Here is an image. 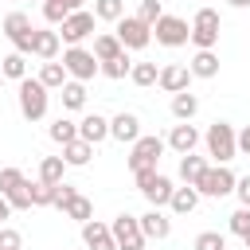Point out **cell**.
<instances>
[{"label": "cell", "instance_id": "obj_26", "mask_svg": "<svg viewBox=\"0 0 250 250\" xmlns=\"http://www.w3.org/2000/svg\"><path fill=\"white\" fill-rule=\"evenodd\" d=\"M168 207H172L176 215H191V211L199 207V191H195L191 184H184V188L172 191V203H168Z\"/></svg>", "mask_w": 250, "mask_h": 250}, {"label": "cell", "instance_id": "obj_42", "mask_svg": "<svg viewBox=\"0 0 250 250\" xmlns=\"http://www.w3.org/2000/svg\"><path fill=\"white\" fill-rule=\"evenodd\" d=\"M20 246H23L20 230L16 227H0V250H20Z\"/></svg>", "mask_w": 250, "mask_h": 250}, {"label": "cell", "instance_id": "obj_20", "mask_svg": "<svg viewBox=\"0 0 250 250\" xmlns=\"http://www.w3.org/2000/svg\"><path fill=\"white\" fill-rule=\"evenodd\" d=\"M117 55H125L117 31H102V35H94V59H98V62H109V59H117Z\"/></svg>", "mask_w": 250, "mask_h": 250}, {"label": "cell", "instance_id": "obj_31", "mask_svg": "<svg viewBox=\"0 0 250 250\" xmlns=\"http://www.w3.org/2000/svg\"><path fill=\"white\" fill-rule=\"evenodd\" d=\"M27 31H31V20H27L23 12H8V16H4V35H8L12 43H16L20 35H27Z\"/></svg>", "mask_w": 250, "mask_h": 250}, {"label": "cell", "instance_id": "obj_10", "mask_svg": "<svg viewBox=\"0 0 250 250\" xmlns=\"http://www.w3.org/2000/svg\"><path fill=\"white\" fill-rule=\"evenodd\" d=\"M62 66H66V74H70L74 82H90V78L102 70V62H98L94 51H86V47H66V51H62Z\"/></svg>", "mask_w": 250, "mask_h": 250}, {"label": "cell", "instance_id": "obj_9", "mask_svg": "<svg viewBox=\"0 0 250 250\" xmlns=\"http://www.w3.org/2000/svg\"><path fill=\"white\" fill-rule=\"evenodd\" d=\"M152 35H156L160 47H184V43H191V27H188V20L168 16V12L152 23Z\"/></svg>", "mask_w": 250, "mask_h": 250}, {"label": "cell", "instance_id": "obj_41", "mask_svg": "<svg viewBox=\"0 0 250 250\" xmlns=\"http://www.w3.org/2000/svg\"><path fill=\"white\" fill-rule=\"evenodd\" d=\"M230 230H234L238 238H242V234L250 230V207H238V211L230 215Z\"/></svg>", "mask_w": 250, "mask_h": 250}, {"label": "cell", "instance_id": "obj_12", "mask_svg": "<svg viewBox=\"0 0 250 250\" xmlns=\"http://www.w3.org/2000/svg\"><path fill=\"white\" fill-rule=\"evenodd\" d=\"M94 20H98V16H94V12H86V8H82V12H70V16H66V23L59 27V39H62V43H70V47H78L86 35H94Z\"/></svg>", "mask_w": 250, "mask_h": 250}, {"label": "cell", "instance_id": "obj_2", "mask_svg": "<svg viewBox=\"0 0 250 250\" xmlns=\"http://www.w3.org/2000/svg\"><path fill=\"white\" fill-rule=\"evenodd\" d=\"M164 148H168V141H164V137H156V133H145L137 145H129V156H125L129 172L137 176V172H148V168H156V164H160V156H164Z\"/></svg>", "mask_w": 250, "mask_h": 250}, {"label": "cell", "instance_id": "obj_49", "mask_svg": "<svg viewBox=\"0 0 250 250\" xmlns=\"http://www.w3.org/2000/svg\"><path fill=\"white\" fill-rule=\"evenodd\" d=\"M0 82H4V74H0Z\"/></svg>", "mask_w": 250, "mask_h": 250}, {"label": "cell", "instance_id": "obj_27", "mask_svg": "<svg viewBox=\"0 0 250 250\" xmlns=\"http://www.w3.org/2000/svg\"><path fill=\"white\" fill-rule=\"evenodd\" d=\"M0 74H4V78H16V82H23V78H27V55H20V51L4 55V59H0Z\"/></svg>", "mask_w": 250, "mask_h": 250}, {"label": "cell", "instance_id": "obj_46", "mask_svg": "<svg viewBox=\"0 0 250 250\" xmlns=\"http://www.w3.org/2000/svg\"><path fill=\"white\" fill-rule=\"evenodd\" d=\"M59 4H66L70 12H82V4H86V0H59Z\"/></svg>", "mask_w": 250, "mask_h": 250}, {"label": "cell", "instance_id": "obj_32", "mask_svg": "<svg viewBox=\"0 0 250 250\" xmlns=\"http://www.w3.org/2000/svg\"><path fill=\"white\" fill-rule=\"evenodd\" d=\"M133 86H141V90H148V86H156V78H160V70H156V62H133Z\"/></svg>", "mask_w": 250, "mask_h": 250}, {"label": "cell", "instance_id": "obj_23", "mask_svg": "<svg viewBox=\"0 0 250 250\" xmlns=\"http://www.w3.org/2000/svg\"><path fill=\"white\" fill-rule=\"evenodd\" d=\"M195 113H199V98H195L191 90L172 94V117H176V121H191Z\"/></svg>", "mask_w": 250, "mask_h": 250}, {"label": "cell", "instance_id": "obj_6", "mask_svg": "<svg viewBox=\"0 0 250 250\" xmlns=\"http://www.w3.org/2000/svg\"><path fill=\"white\" fill-rule=\"evenodd\" d=\"M234 184H238V176H234L227 164H211V168L199 176L195 191H199V195H211V199H223V195L234 191Z\"/></svg>", "mask_w": 250, "mask_h": 250}, {"label": "cell", "instance_id": "obj_18", "mask_svg": "<svg viewBox=\"0 0 250 250\" xmlns=\"http://www.w3.org/2000/svg\"><path fill=\"white\" fill-rule=\"evenodd\" d=\"M78 137L90 141V145H102V141L109 137V121H105L102 113H86V117L78 121Z\"/></svg>", "mask_w": 250, "mask_h": 250}, {"label": "cell", "instance_id": "obj_36", "mask_svg": "<svg viewBox=\"0 0 250 250\" xmlns=\"http://www.w3.org/2000/svg\"><path fill=\"white\" fill-rule=\"evenodd\" d=\"M66 219H74V223H90V219H94V203H90L86 195H78V199L66 207Z\"/></svg>", "mask_w": 250, "mask_h": 250}, {"label": "cell", "instance_id": "obj_13", "mask_svg": "<svg viewBox=\"0 0 250 250\" xmlns=\"http://www.w3.org/2000/svg\"><path fill=\"white\" fill-rule=\"evenodd\" d=\"M109 137L121 141V145H137V141L145 137V133H141V117L129 113V109H121L117 117H109Z\"/></svg>", "mask_w": 250, "mask_h": 250}, {"label": "cell", "instance_id": "obj_15", "mask_svg": "<svg viewBox=\"0 0 250 250\" xmlns=\"http://www.w3.org/2000/svg\"><path fill=\"white\" fill-rule=\"evenodd\" d=\"M195 145H199V129H195L191 121L172 125V133H168V148H172V152L188 156V152H195Z\"/></svg>", "mask_w": 250, "mask_h": 250}, {"label": "cell", "instance_id": "obj_16", "mask_svg": "<svg viewBox=\"0 0 250 250\" xmlns=\"http://www.w3.org/2000/svg\"><path fill=\"white\" fill-rule=\"evenodd\" d=\"M141 219V230H145V238H168L172 234V219L160 211V207H148L145 215H137Z\"/></svg>", "mask_w": 250, "mask_h": 250}, {"label": "cell", "instance_id": "obj_24", "mask_svg": "<svg viewBox=\"0 0 250 250\" xmlns=\"http://www.w3.org/2000/svg\"><path fill=\"white\" fill-rule=\"evenodd\" d=\"M47 137H51L55 145H70V141H78V121H70V117H55V121L47 125Z\"/></svg>", "mask_w": 250, "mask_h": 250}, {"label": "cell", "instance_id": "obj_17", "mask_svg": "<svg viewBox=\"0 0 250 250\" xmlns=\"http://www.w3.org/2000/svg\"><path fill=\"white\" fill-rule=\"evenodd\" d=\"M82 242H86L90 250H117V242H113L109 227H105V223H98V219L82 223Z\"/></svg>", "mask_w": 250, "mask_h": 250}, {"label": "cell", "instance_id": "obj_25", "mask_svg": "<svg viewBox=\"0 0 250 250\" xmlns=\"http://www.w3.org/2000/svg\"><path fill=\"white\" fill-rule=\"evenodd\" d=\"M207 168H211V164H207L203 156H195V152H188V156H180V180H184V184H191V188L199 184V176H203Z\"/></svg>", "mask_w": 250, "mask_h": 250}, {"label": "cell", "instance_id": "obj_3", "mask_svg": "<svg viewBox=\"0 0 250 250\" xmlns=\"http://www.w3.org/2000/svg\"><path fill=\"white\" fill-rule=\"evenodd\" d=\"M16 98H20V113H23L27 121H43V117H47V102H51V90H47L39 78H23Z\"/></svg>", "mask_w": 250, "mask_h": 250}, {"label": "cell", "instance_id": "obj_48", "mask_svg": "<svg viewBox=\"0 0 250 250\" xmlns=\"http://www.w3.org/2000/svg\"><path fill=\"white\" fill-rule=\"evenodd\" d=\"M242 242H246V250H250V230H246V234H242Z\"/></svg>", "mask_w": 250, "mask_h": 250}, {"label": "cell", "instance_id": "obj_38", "mask_svg": "<svg viewBox=\"0 0 250 250\" xmlns=\"http://www.w3.org/2000/svg\"><path fill=\"white\" fill-rule=\"evenodd\" d=\"M195 250H227V238L219 230H203V234H195Z\"/></svg>", "mask_w": 250, "mask_h": 250}, {"label": "cell", "instance_id": "obj_43", "mask_svg": "<svg viewBox=\"0 0 250 250\" xmlns=\"http://www.w3.org/2000/svg\"><path fill=\"white\" fill-rule=\"evenodd\" d=\"M234 195H238V203H242V207H250V176H238Z\"/></svg>", "mask_w": 250, "mask_h": 250}, {"label": "cell", "instance_id": "obj_30", "mask_svg": "<svg viewBox=\"0 0 250 250\" xmlns=\"http://www.w3.org/2000/svg\"><path fill=\"white\" fill-rule=\"evenodd\" d=\"M94 16L105 23H117L125 20V0H94Z\"/></svg>", "mask_w": 250, "mask_h": 250}, {"label": "cell", "instance_id": "obj_44", "mask_svg": "<svg viewBox=\"0 0 250 250\" xmlns=\"http://www.w3.org/2000/svg\"><path fill=\"white\" fill-rule=\"evenodd\" d=\"M238 152H246V156H250V125L238 133Z\"/></svg>", "mask_w": 250, "mask_h": 250}, {"label": "cell", "instance_id": "obj_40", "mask_svg": "<svg viewBox=\"0 0 250 250\" xmlns=\"http://www.w3.org/2000/svg\"><path fill=\"white\" fill-rule=\"evenodd\" d=\"M74 199H78V188H74V184H59V191H55V207H62V211H66Z\"/></svg>", "mask_w": 250, "mask_h": 250}, {"label": "cell", "instance_id": "obj_4", "mask_svg": "<svg viewBox=\"0 0 250 250\" xmlns=\"http://www.w3.org/2000/svg\"><path fill=\"white\" fill-rule=\"evenodd\" d=\"M0 195L12 203V211H31V180L20 168H0Z\"/></svg>", "mask_w": 250, "mask_h": 250}, {"label": "cell", "instance_id": "obj_29", "mask_svg": "<svg viewBox=\"0 0 250 250\" xmlns=\"http://www.w3.org/2000/svg\"><path fill=\"white\" fill-rule=\"evenodd\" d=\"M62 172H66V160L62 156H43L39 160V180L43 184H62Z\"/></svg>", "mask_w": 250, "mask_h": 250}, {"label": "cell", "instance_id": "obj_47", "mask_svg": "<svg viewBox=\"0 0 250 250\" xmlns=\"http://www.w3.org/2000/svg\"><path fill=\"white\" fill-rule=\"evenodd\" d=\"M230 8H250V0H227Z\"/></svg>", "mask_w": 250, "mask_h": 250}, {"label": "cell", "instance_id": "obj_45", "mask_svg": "<svg viewBox=\"0 0 250 250\" xmlns=\"http://www.w3.org/2000/svg\"><path fill=\"white\" fill-rule=\"evenodd\" d=\"M8 215H12V203H8L4 195H0V219H8Z\"/></svg>", "mask_w": 250, "mask_h": 250}, {"label": "cell", "instance_id": "obj_39", "mask_svg": "<svg viewBox=\"0 0 250 250\" xmlns=\"http://www.w3.org/2000/svg\"><path fill=\"white\" fill-rule=\"evenodd\" d=\"M160 16H164V8H160V0H141V8H137V20H145V23L152 27V23L160 20Z\"/></svg>", "mask_w": 250, "mask_h": 250}, {"label": "cell", "instance_id": "obj_14", "mask_svg": "<svg viewBox=\"0 0 250 250\" xmlns=\"http://www.w3.org/2000/svg\"><path fill=\"white\" fill-rule=\"evenodd\" d=\"M188 82H191V70H188L184 62H168V66H160L156 86H160L164 94H184V90H188Z\"/></svg>", "mask_w": 250, "mask_h": 250}, {"label": "cell", "instance_id": "obj_21", "mask_svg": "<svg viewBox=\"0 0 250 250\" xmlns=\"http://www.w3.org/2000/svg\"><path fill=\"white\" fill-rule=\"evenodd\" d=\"M90 156H94V145L90 141H70V145H62V160H66V168H86L90 164Z\"/></svg>", "mask_w": 250, "mask_h": 250}, {"label": "cell", "instance_id": "obj_5", "mask_svg": "<svg viewBox=\"0 0 250 250\" xmlns=\"http://www.w3.org/2000/svg\"><path fill=\"white\" fill-rule=\"evenodd\" d=\"M133 180H137L141 195H145V199H148L152 207H168V203H172V191H176V188H172V180H168L164 172L148 168V172H137Z\"/></svg>", "mask_w": 250, "mask_h": 250}, {"label": "cell", "instance_id": "obj_8", "mask_svg": "<svg viewBox=\"0 0 250 250\" xmlns=\"http://www.w3.org/2000/svg\"><path fill=\"white\" fill-rule=\"evenodd\" d=\"M191 43L195 51H215L219 43V12L215 8H199L195 20H191Z\"/></svg>", "mask_w": 250, "mask_h": 250}, {"label": "cell", "instance_id": "obj_22", "mask_svg": "<svg viewBox=\"0 0 250 250\" xmlns=\"http://www.w3.org/2000/svg\"><path fill=\"white\" fill-rule=\"evenodd\" d=\"M191 78H215L219 74V55L215 51H195V59L188 62Z\"/></svg>", "mask_w": 250, "mask_h": 250}, {"label": "cell", "instance_id": "obj_7", "mask_svg": "<svg viewBox=\"0 0 250 250\" xmlns=\"http://www.w3.org/2000/svg\"><path fill=\"white\" fill-rule=\"evenodd\" d=\"M109 234H113V242H117V250H145V230H141V219L137 215H117L113 223H109Z\"/></svg>", "mask_w": 250, "mask_h": 250}, {"label": "cell", "instance_id": "obj_19", "mask_svg": "<svg viewBox=\"0 0 250 250\" xmlns=\"http://www.w3.org/2000/svg\"><path fill=\"white\" fill-rule=\"evenodd\" d=\"M59 31H51V27H35V51L31 55H39L43 62H55L59 59Z\"/></svg>", "mask_w": 250, "mask_h": 250}, {"label": "cell", "instance_id": "obj_35", "mask_svg": "<svg viewBox=\"0 0 250 250\" xmlns=\"http://www.w3.org/2000/svg\"><path fill=\"white\" fill-rule=\"evenodd\" d=\"M55 191H59V184L35 180V184H31V207H55Z\"/></svg>", "mask_w": 250, "mask_h": 250}, {"label": "cell", "instance_id": "obj_34", "mask_svg": "<svg viewBox=\"0 0 250 250\" xmlns=\"http://www.w3.org/2000/svg\"><path fill=\"white\" fill-rule=\"evenodd\" d=\"M102 74H105V78H113V82L129 78V74H133V62H129V55H117V59L102 62Z\"/></svg>", "mask_w": 250, "mask_h": 250}, {"label": "cell", "instance_id": "obj_33", "mask_svg": "<svg viewBox=\"0 0 250 250\" xmlns=\"http://www.w3.org/2000/svg\"><path fill=\"white\" fill-rule=\"evenodd\" d=\"M86 105V82H66L62 86V109H82Z\"/></svg>", "mask_w": 250, "mask_h": 250}, {"label": "cell", "instance_id": "obj_28", "mask_svg": "<svg viewBox=\"0 0 250 250\" xmlns=\"http://www.w3.org/2000/svg\"><path fill=\"white\" fill-rule=\"evenodd\" d=\"M39 82H43L47 90H62V86L70 82V74H66V66H62V62H43V70H39Z\"/></svg>", "mask_w": 250, "mask_h": 250}, {"label": "cell", "instance_id": "obj_11", "mask_svg": "<svg viewBox=\"0 0 250 250\" xmlns=\"http://www.w3.org/2000/svg\"><path fill=\"white\" fill-rule=\"evenodd\" d=\"M117 39H121L125 51H141V47L152 43V27L137 16H125V20H117Z\"/></svg>", "mask_w": 250, "mask_h": 250}, {"label": "cell", "instance_id": "obj_1", "mask_svg": "<svg viewBox=\"0 0 250 250\" xmlns=\"http://www.w3.org/2000/svg\"><path fill=\"white\" fill-rule=\"evenodd\" d=\"M203 145H207V156H215V164H230L238 152V133L230 121H215V125H207Z\"/></svg>", "mask_w": 250, "mask_h": 250}, {"label": "cell", "instance_id": "obj_37", "mask_svg": "<svg viewBox=\"0 0 250 250\" xmlns=\"http://www.w3.org/2000/svg\"><path fill=\"white\" fill-rule=\"evenodd\" d=\"M66 16H70L66 4H59V0H43V20H47V23H59V27H62Z\"/></svg>", "mask_w": 250, "mask_h": 250}]
</instances>
